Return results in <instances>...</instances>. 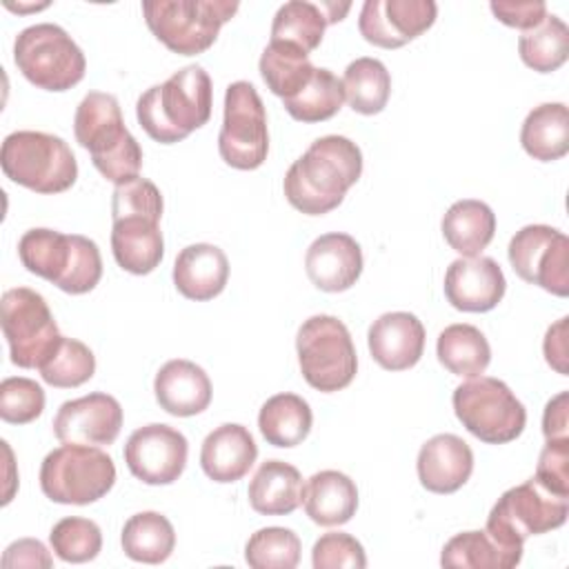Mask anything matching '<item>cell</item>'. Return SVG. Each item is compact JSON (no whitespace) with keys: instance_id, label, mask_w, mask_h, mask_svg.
Returning <instances> with one entry per match:
<instances>
[{"instance_id":"cell-1","label":"cell","mask_w":569,"mask_h":569,"mask_svg":"<svg viewBox=\"0 0 569 569\" xmlns=\"http://www.w3.org/2000/svg\"><path fill=\"white\" fill-rule=\"evenodd\" d=\"M362 173L360 147L345 136H322L284 173V198L307 216L333 211Z\"/></svg>"},{"instance_id":"cell-2","label":"cell","mask_w":569,"mask_h":569,"mask_svg":"<svg viewBox=\"0 0 569 569\" xmlns=\"http://www.w3.org/2000/svg\"><path fill=\"white\" fill-rule=\"evenodd\" d=\"M162 193L151 180L138 176L116 184L111 196V251L120 269L147 276L162 262Z\"/></svg>"},{"instance_id":"cell-3","label":"cell","mask_w":569,"mask_h":569,"mask_svg":"<svg viewBox=\"0 0 569 569\" xmlns=\"http://www.w3.org/2000/svg\"><path fill=\"white\" fill-rule=\"evenodd\" d=\"M211 78L200 64H189L162 84L149 87L136 102V116L147 136L160 144L184 140L211 118Z\"/></svg>"},{"instance_id":"cell-4","label":"cell","mask_w":569,"mask_h":569,"mask_svg":"<svg viewBox=\"0 0 569 569\" xmlns=\"http://www.w3.org/2000/svg\"><path fill=\"white\" fill-rule=\"evenodd\" d=\"M73 133L80 147L91 153L93 167L113 184L138 178L142 149L122 120L118 98L104 91H89L73 118Z\"/></svg>"},{"instance_id":"cell-5","label":"cell","mask_w":569,"mask_h":569,"mask_svg":"<svg viewBox=\"0 0 569 569\" xmlns=\"http://www.w3.org/2000/svg\"><path fill=\"white\" fill-rule=\"evenodd\" d=\"M22 267L60 291L80 296L102 278V258L98 244L80 233H60L56 229H29L18 242Z\"/></svg>"},{"instance_id":"cell-6","label":"cell","mask_w":569,"mask_h":569,"mask_svg":"<svg viewBox=\"0 0 569 569\" xmlns=\"http://www.w3.org/2000/svg\"><path fill=\"white\" fill-rule=\"evenodd\" d=\"M4 176L36 193H62L78 178V162L69 144L44 131H13L0 149Z\"/></svg>"},{"instance_id":"cell-7","label":"cell","mask_w":569,"mask_h":569,"mask_svg":"<svg viewBox=\"0 0 569 569\" xmlns=\"http://www.w3.org/2000/svg\"><path fill=\"white\" fill-rule=\"evenodd\" d=\"M238 2L231 0H144L142 13L149 31L173 53H204L229 22Z\"/></svg>"},{"instance_id":"cell-8","label":"cell","mask_w":569,"mask_h":569,"mask_svg":"<svg viewBox=\"0 0 569 569\" xmlns=\"http://www.w3.org/2000/svg\"><path fill=\"white\" fill-rule=\"evenodd\" d=\"M567 498L547 491L536 478L507 489L487 516L485 531L507 551L522 556L529 536H540L565 525Z\"/></svg>"},{"instance_id":"cell-9","label":"cell","mask_w":569,"mask_h":569,"mask_svg":"<svg viewBox=\"0 0 569 569\" xmlns=\"http://www.w3.org/2000/svg\"><path fill=\"white\" fill-rule=\"evenodd\" d=\"M13 62L31 84L44 91H67L76 87L87 71L82 49L53 22L22 29L13 42Z\"/></svg>"},{"instance_id":"cell-10","label":"cell","mask_w":569,"mask_h":569,"mask_svg":"<svg viewBox=\"0 0 569 569\" xmlns=\"http://www.w3.org/2000/svg\"><path fill=\"white\" fill-rule=\"evenodd\" d=\"M296 351L302 378L318 391H340L356 378V347L347 325L336 316L307 318L298 329Z\"/></svg>"},{"instance_id":"cell-11","label":"cell","mask_w":569,"mask_h":569,"mask_svg":"<svg viewBox=\"0 0 569 569\" xmlns=\"http://www.w3.org/2000/svg\"><path fill=\"white\" fill-rule=\"evenodd\" d=\"M113 482L111 456L91 445H62L40 465V489L58 505H91L104 498Z\"/></svg>"},{"instance_id":"cell-12","label":"cell","mask_w":569,"mask_h":569,"mask_svg":"<svg viewBox=\"0 0 569 569\" xmlns=\"http://www.w3.org/2000/svg\"><path fill=\"white\" fill-rule=\"evenodd\" d=\"M451 402L462 427L487 445L511 442L525 431V405L498 378H469L453 389Z\"/></svg>"},{"instance_id":"cell-13","label":"cell","mask_w":569,"mask_h":569,"mask_svg":"<svg viewBox=\"0 0 569 569\" xmlns=\"http://www.w3.org/2000/svg\"><path fill=\"white\" fill-rule=\"evenodd\" d=\"M0 322L11 362L22 369H40L62 338L47 300L29 287L2 293Z\"/></svg>"},{"instance_id":"cell-14","label":"cell","mask_w":569,"mask_h":569,"mask_svg":"<svg viewBox=\"0 0 569 569\" xmlns=\"http://www.w3.org/2000/svg\"><path fill=\"white\" fill-rule=\"evenodd\" d=\"M220 158L240 171L258 169L269 153L267 111L260 93L247 80L231 82L224 91V118L218 133Z\"/></svg>"},{"instance_id":"cell-15","label":"cell","mask_w":569,"mask_h":569,"mask_svg":"<svg viewBox=\"0 0 569 569\" xmlns=\"http://www.w3.org/2000/svg\"><path fill=\"white\" fill-rule=\"evenodd\" d=\"M509 262L520 280L565 298L569 293V238L549 224H527L509 240Z\"/></svg>"},{"instance_id":"cell-16","label":"cell","mask_w":569,"mask_h":569,"mask_svg":"<svg viewBox=\"0 0 569 569\" xmlns=\"http://www.w3.org/2000/svg\"><path fill=\"white\" fill-rule=\"evenodd\" d=\"M189 442L182 431L153 422L136 429L124 445L129 471L144 485H171L187 467Z\"/></svg>"},{"instance_id":"cell-17","label":"cell","mask_w":569,"mask_h":569,"mask_svg":"<svg viewBox=\"0 0 569 569\" xmlns=\"http://www.w3.org/2000/svg\"><path fill=\"white\" fill-rule=\"evenodd\" d=\"M436 16L433 0H367L360 9L358 31L369 44L398 49L425 33Z\"/></svg>"},{"instance_id":"cell-18","label":"cell","mask_w":569,"mask_h":569,"mask_svg":"<svg viewBox=\"0 0 569 569\" xmlns=\"http://www.w3.org/2000/svg\"><path fill=\"white\" fill-rule=\"evenodd\" d=\"M120 429L122 407L102 391L62 402L53 418V433L62 445H111Z\"/></svg>"},{"instance_id":"cell-19","label":"cell","mask_w":569,"mask_h":569,"mask_svg":"<svg viewBox=\"0 0 569 569\" xmlns=\"http://www.w3.org/2000/svg\"><path fill=\"white\" fill-rule=\"evenodd\" d=\"M445 298L458 311H491L505 296L507 280L500 264L487 256L458 258L445 273Z\"/></svg>"},{"instance_id":"cell-20","label":"cell","mask_w":569,"mask_h":569,"mask_svg":"<svg viewBox=\"0 0 569 569\" xmlns=\"http://www.w3.org/2000/svg\"><path fill=\"white\" fill-rule=\"evenodd\" d=\"M305 271L313 287L327 293L351 289L362 273V249L349 233H325L316 238L305 256Z\"/></svg>"},{"instance_id":"cell-21","label":"cell","mask_w":569,"mask_h":569,"mask_svg":"<svg viewBox=\"0 0 569 569\" xmlns=\"http://www.w3.org/2000/svg\"><path fill=\"white\" fill-rule=\"evenodd\" d=\"M371 358L387 371H405L418 365L425 351V327L409 311H389L367 331Z\"/></svg>"},{"instance_id":"cell-22","label":"cell","mask_w":569,"mask_h":569,"mask_svg":"<svg viewBox=\"0 0 569 569\" xmlns=\"http://www.w3.org/2000/svg\"><path fill=\"white\" fill-rule=\"evenodd\" d=\"M416 469L427 491L453 493L471 478L473 451L460 436L438 433L420 447Z\"/></svg>"},{"instance_id":"cell-23","label":"cell","mask_w":569,"mask_h":569,"mask_svg":"<svg viewBox=\"0 0 569 569\" xmlns=\"http://www.w3.org/2000/svg\"><path fill=\"white\" fill-rule=\"evenodd\" d=\"M351 9L349 2H309V0H289L284 2L271 22V40L296 47L307 56L320 47L327 24L340 22L347 11Z\"/></svg>"},{"instance_id":"cell-24","label":"cell","mask_w":569,"mask_h":569,"mask_svg":"<svg viewBox=\"0 0 569 569\" xmlns=\"http://www.w3.org/2000/svg\"><path fill=\"white\" fill-rule=\"evenodd\" d=\"M153 391L160 409L178 418L202 413L209 407L213 393L204 369L182 358L169 360L158 369Z\"/></svg>"},{"instance_id":"cell-25","label":"cell","mask_w":569,"mask_h":569,"mask_svg":"<svg viewBox=\"0 0 569 569\" xmlns=\"http://www.w3.org/2000/svg\"><path fill=\"white\" fill-rule=\"evenodd\" d=\"M258 458V445L242 425L227 422L207 433L200 449V467L213 482H236L249 473Z\"/></svg>"},{"instance_id":"cell-26","label":"cell","mask_w":569,"mask_h":569,"mask_svg":"<svg viewBox=\"0 0 569 569\" xmlns=\"http://www.w3.org/2000/svg\"><path fill=\"white\" fill-rule=\"evenodd\" d=\"M229 280L224 251L209 242L184 247L173 262V284L187 300L204 302L220 296Z\"/></svg>"},{"instance_id":"cell-27","label":"cell","mask_w":569,"mask_h":569,"mask_svg":"<svg viewBox=\"0 0 569 569\" xmlns=\"http://www.w3.org/2000/svg\"><path fill=\"white\" fill-rule=\"evenodd\" d=\"M302 505L316 525L338 527L356 516L358 487L347 473L325 469L305 482Z\"/></svg>"},{"instance_id":"cell-28","label":"cell","mask_w":569,"mask_h":569,"mask_svg":"<svg viewBox=\"0 0 569 569\" xmlns=\"http://www.w3.org/2000/svg\"><path fill=\"white\" fill-rule=\"evenodd\" d=\"M305 482L300 471L282 460H264L253 473L247 496L253 511L262 516H287L302 502Z\"/></svg>"},{"instance_id":"cell-29","label":"cell","mask_w":569,"mask_h":569,"mask_svg":"<svg viewBox=\"0 0 569 569\" xmlns=\"http://www.w3.org/2000/svg\"><path fill=\"white\" fill-rule=\"evenodd\" d=\"M447 244L462 258L480 256L493 240L496 213L482 200L465 198L453 202L440 222Z\"/></svg>"},{"instance_id":"cell-30","label":"cell","mask_w":569,"mask_h":569,"mask_svg":"<svg viewBox=\"0 0 569 569\" xmlns=\"http://www.w3.org/2000/svg\"><path fill=\"white\" fill-rule=\"evenodd\" d=\"M522 149L540 162H553L569 151V111L562 102L533 107L520 129Z\"/></svg>"},{"instance_id":"cell-31","label":"cell","mask_w":569,"mask_h":569,"mask_svg":"<svg viewBox=\"0 0 569 569\" xmlns=\"http://www.w3.org/2000/svg\"><path fill=\"white\" fill-rule=\"evenodd\" d=\"M313 425L311 407L305 398L296 393L271 396L258 413V427L262 438L273 447H296L300 445Z\"/></svg>"},{"instance_id":"cell-32","label":"cell","mask_w":569,"mask_h":569,"mask_svg":"<svg viewBox=\"0 0 569 569\" xmlns=\"http://www.w3.org/2000/svg\"><path fill=\"white\" fill-rule=\"evenodd\" d=\"M436 353L440 365L462 378L482 376L491 362V347L485 333L473 325H449L440 331L436 342Z\"/></svg>"},{"instance_id":"cell-33","label":"cell","mask_w":569,"mask_h":569,"mask_svg":"<svg viewBox=\"0 0 569 569\" xmlns=\"http://www.w3.org/2000/svg\"><path fill=\"white\" fill-rule=\"evenodd\" d=\"M122 551L144 565L164 562L176 547V531L167 516L158 511L133 513L122 527Z\"/></svg>"},{"instance_id":"cell-34","label":"cell","mask_w":569,"mask_h":569,"mask_svg":"<svg viewBox=\"0 0 569 569\" xmlns=\"http://www.w3.org/2000/svg\"><path fill=\"white\" fill-rule=\"evenodd\" d=\"M342 89L349 107L362 116L380 113L391 96V76L378 58H356L347 64Z\"/></svg>"},{"instance_id":"cell-35","label":"cell","mask_w":569,"mask_h":569,"mask_svg":"<svg viewBox=\"0 0 569 569\" xmlns=\"http://www.w3.org/2000/svg\"><path fill=\"white\" fill-rule=\"evenodd\" d=\"M258 67L269 91L282 100L302 91L316 71L305 51L282 42H269L260 56Z\"/></svg>"},{"instance_id":"cell-36","label":"cell","mask_w":569,"mask_h":569,"mask_svg":"<svg viewBox=\"0 0 569 569\" xmlns=\"http://www.w3.org/2000/svg\"><path fill=\"white\" fill-rule=\"evenodd\" d=\"M520 560V553L502 549L487 531L456 533L440 553V565L456 569H511Z\"/></svg>"},{"instance_id":"cell-37","label":"cell","mask_w":569,"mask_h":569,"mask_svg":"<svg viewBox=\"0 0 569 569\" xmlns=\"http://www.w3.org/2000/svg\"><path fill=\"white\" fill-rule=\"evenodd\" d=\"M518 53L522 62L538 71V73H551L560 69L569 58V29L558 16H545V20L522 31L518 38Z\"/></svg>"},{"instance_id":"cell-38","label":"cell","mask_w":569,"mask_h":569,"mask_svg":"<svg viewBox=\"0 0 569 569\" xmlns=\"http://www.w3.org/2000/svg\"><path fill=\"white\" fill-rule=\"evenodd\" d=\"M345 102L342 80L322 67H316L311 80L293 98L282 100L287 113L298 122H322L333 118Z\"/></svg>"},{"instance_id":"cell-39","label":"cell","mask_w":569,"mask_h":569,"mask_svg":"<svg viewBox=\"0 0 569 569\" xmlns=\"http://www.w3.org/2000/svg\"><path fill=\"white\" fill-rule=\"evenodd\" d=\"M38 371L47 385L73 389L91 380L96 371V356L84 342L62 336L53 353L40 365Z\"/></svg>"},{"instance_id":"cell-40","label":"cell","mask_w":569,"mask_h":569,"mask_svg":"<svg viewBox=\"0 0 569 569\" xmlns=\"http://www.w3.org/2000/svg\"><path fill=\"white\" fill-rule=\"evenodd\" d=\"M300 538L284 527H264L249 536L244 560L253 569H293L300 562Z\"/></svg>"},{"instance_id":"cell-41","label":"cell","mask_w":569,"mask_h":569,"mask_svg":"<svg viewBox=\"0 0 569 569\" xmlns=\"http://www.w3.org/2000/svg\"><path fill=\"white\" fill-rule=\"evenodd\" d=\"M49 542H51L53 553L62 562L80 565V562L93 560L100 553L102 531L89 518L69 516L53 525V529L49 533Z\"/></svg>"},{"instance_id":"cell-42","label":"cell","mask_w":569,"mask_h":569,"mask_svg":"<svg viewBox=\"0 0 569 569\" xmlns=\"http://www.w3.org/2000/svg\"><path fill=\"white\" fill-rule=\"evenodd\" d=\"M44 411V389L22 376L0 382V418L9 425H29Z\"/></svg>"},{"instance_id":"cell-43","label":"cell","mask_w":569,"mask_h":569,"mask_svg":"<svg viewBox=\"0 0 569 569\" xmlns=\"http://www.w3.org/2000/svg\"><path fill=\"white\" fill-rule=\"evenodd\" d=\"M313 569H365L367 556L362 545L345 531L322 533L311 549Z\"/></svg>"},{"instance_id":"cell-44","label":"cell","mask_w":569,"mask_h":569,"mask_svg":"<svg viewBox=\"0 0 569 569\" xmlns=\"http://www.w3.org/2000/svg\"><path fill=\"white\" fill-rule=\"evenodd\" d=\"M533 478L547 491L569 500V438L545 442Z\"/></svg>"},{"instance_id":"cell-45","label":"cell","mask_w":569,"mask_h":569,"mask_svg":"<svg viewBox=\"0 0 569 569\" xmlns=\"http://www.w3.org/2000/svg\"><path fill=\"white\" fill-rule=\"evenodd\" d=\"M489 9L502 24L522 31L538 27L547 16V4L540 0H493Z\"/></svg>"},{"instance_id":"cell-46","label":"cell","mask_w":569,"mask_h":569,"mask_svg":"<svg viewBox=\"0 0 569 569\" xmlns=\"http://www.w3.org/2000/svg\"><path fill=\"white\" fill-rule=\"evenodd\" d=\"M51 565H53L51 553L36 538L16 540L2 553V567L4 569H18V567H29V569L42 567V569H49Z\"/></svg>"},{"instance_id":"cell-47","label":"cell","mask_w":569,"mask_h":569,"mask_svg":"<svg viewBox=\"0 0 569 569\" xmlns=\"http://www.w3.org/2000/svg\"><path fill=\"white\" fill-rule=\"evenodd\" d=\"M567 320L569 318H560L556 325H551L545 333V342H542V351H545V360L551 369H556L558 373L567 376L569 367H567Z\"/></svg>"},{"instance_id":"cell-48","label":"cell","mask_w":569,"mask_h":569,"mask_svg":"<svg viewBox=\"0 0 569 569\" xmlns=\"http://www.w3.org/2000/svg\"><path fill=\"white\" fill-rule=\"evenodd\" d=\"M569 393L560 391L558 396H553L542 413V433L547 440H556V438H569L567 429H569Z\"/></svg>"}]
</instances>
